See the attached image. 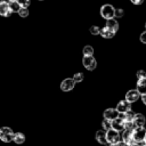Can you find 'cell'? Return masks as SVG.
I'll return each mask as SVG.
<instances>
[{"label": "cell", "mask_w": 146, "mask_h": 146, "mask_svg": "<svg viewBox=\"0 0 146 146\" xmlns=\"http://www.w3.org/2000/svg\"><path fill=\"white\" fill-rule=\"evenodd\" d=\"M144 78H146V72L144 70L137 71V79L139 80V79H144Z\"/></svg>", "instance_id": "obj_25"}, {"label": "cell", "mask_w": 146, "mask_h": 146, "mask_svg": "<svg viewBox=\"0 0 146 146\" xmlns=\"http://www.w3.org/2000/svg\"><path fill=\"white\" fill-rule=\"evenodd\" d=\"M75 81L73 80V78H66L62 81L60 83V90L64 91V92H67V91H71L74 89L75 87Z\"/></svg>", "instance_id": "obj_6"}, {"label": "cell", "mask_w": 146, "mask_h": 146, "mask_svg": "<svg viewBox=\"0 0 146 146\" xmlns=\"http://www.w3.org/2000/svg\"><path fill=\"white\" fill-rule=\"evenodd\" d=\"M115 146H129V144H128V143H125V141H123V140H120Z\"/></svg>", "instance_id": "obj_28"}, {"label": "cell", "mask_w": 146, "mask_h": 146, "mask_svg": "<svg viewBox=\"0 0 146 146\" xmlns=\"http://www.w3.org/2000/svg\"><path fill=\"white\" fill-rule=\"evenodd\" d=\"M136 89L138 90V92H139L141 96L146 95V78L138 80V82H137V88H136Z\"/></svg>", "instance_id": "obj_12"}, {"label": "cell", "mask_w": 146, "mask_h": 146, "mask_svg": "<svg viewBox=\"0 0 146 146\" xmlns=\"http://www.w3.org/2000/svg\"><path fill=\"white\" fill-rule=\"evenodd\" d=\"M140 41H141L143 43H146V31L140 34Z\"/></svg>", "instance_id": "obj_27"}, {"label": "cell", "mask_w": 146, "mask_h": 146, "mask_svg": "<svg viewBox=\"0 0 146 146\" xmlns=\"http://www.w3.org/2000/svg\"><path fill=\"white\" fill-rule=\"evenodd\" d=\"M9 8H10V10H11L13 13H18L22 7H21V5H19L17 1H14V2L9 3Z\"/></svg>", "instance_id": "obj_18"}, {"label": "cell", "mask_w": 146, "mask_h": 146, "mask_svg": "<svg viewBox=\"0 0 146 146\" xmlns=\"http://www.w3.org/2000/svg\"><path fill=\"white\" fill-rule=\"evenodd\" d=\"M145 29H146V23H145Z\"/></svg>", "instance_id": "obj_35"}, {"label": "cell", "mask_w": 146, "mask_h": 146, "mask_svg": "<svg viewBox=\"0 0 146 146\" xmlns=\"http://www.w3.org/2000/svg\"><path fill=\"white\" fill-rule=\"evenodd\" d=\"M105 146H115V145H113V144H110V143H107Z\"/></svg>", "instance_id": "obj_32"}, {"label": "cell", "mask_w": 146, "mask_h": 146, "mask_svg": "<svg viewBox=\"0 0 146 146\" xmlns=\"http://www.w3.org/2000/svg\"><path fill=\"white\" fill-rule=\"evenodd\" d=\"M133 5H141L144 2V0H130Z\"/></svg>", "instance_id": "obj_29"}, {"label": "cell", "mask_w": 146, "mask_h": 146, "mask_svg": "<svg viewBox=\"0 0 146 146\" xmlns=\"http://www.w3.org/2000/svg\"><path fill=\"white\" fill-rule=\"evenodd\" d=\"M83 56H92L94 55V48L91 46H86L82 50Z\"/></svg>", "instance_id": "obj_19"}, {"label": "cell", "mask_w": 146, "mask_h": 146, "mask_svg": "<svg viewBox=\"0 0 146 146\" xmlns=\"http://www.w3.org/2000/svg\"><path fill=\"white\" fill-rule=\"evenodd\" d=\"M14 1H16V0H5V2H7V3H11Z\"/></svg>", "instance_id": "obj_31"}, {"label": "cell", "mask_w": 146, "mask_h": 146, "mask_svg": "<svg viewBox=\"0 0 146 146\" xmlns=\"http://www.w3.org/2000/svg\"><path fill=\"white\" fill-rule=\"evenodd\" d=\"M121 135L119 131L114 130V129H110L108 131H106V139H107V143L110 144H113V145H116L121 139Z\"/></svg>", "instance_id": "obj_3"}, {"label": "cell", "mask_w": 146, "mask_h": 146, "mask_svg": "<svg viewBox=\"0 0 146 146\" xmlns=\"http://www.w3.org/2000/svg\"><path fill=\"white\" fill-rule=\"evenodd\" d=\"M145 143H146V136H145Z\"/></svg>", "instance_id": "obj_34"}, {"label": "cell", "mask_w": 146, "mask_h": 146, "mask_svg": "<svg viewBox=\"0 0 146 146\" xmlns=\"http://www.w3.org/2000/svg\"><path fill=\"white\" fill-rule=\"evenodd\" d=\"M11 13H13V11H11L10 8H9V3L3 2V3L0 5V15H1V16L8 17V16L11 15Z\"/></svg>", "instance_id": "obj_14"}, {"label": "cell", "mask_w": 146, "mask_h": 146, "mask_svg": "<svg viewBox=\"0 0 146 146\" xmlns=\"http://www.w3.org/2000/svg\"><path fill=\"white\" fill-rule=\"evenodd\" d=\"M18 15H19L21 17H27V15H29V10H27V8L22 7L21 10L18 11Z\"/></svg>", "instance_id": "obj_23"}, {"label": "cell", "mask_w": 146, "mask_h": 146, "mask_svg": "<svg viewBox=\"0 0 146 146\" xmlns=\"http://www.w3.org/2000/svg\"><path fill=\"white\" fill-rule=\"evenodd\" d=\"M145 146H146V145H145Z\"/></svg>", "instance_id": "obj_37"}, {"label": "cell", "mask_w": 146, "mask_h": 146, "mask_svg": "<svg viewBox=\"0 0 146 146\" xmlns=\"http://www.w3.org/2000/svg\"><path fill=\"white\" fill-rule=\"evenodd\" d=\"M123 14H124V11H123V9H121V8H117V9H115V16L114 17H122L123 16Z\"/></svg>", "instance_id": "obj_26"}, {"label": "cell", "mask_w": 146, "mask_h": 146, "mask_svg": "<svg viewBox=\"0 0 146 146\" xmlns=\"http://www.w3.org/2000/svg\"><path fill=\"white\" fill-rule=\"evenodd\" d=\"M112 129H114V130H116L119 132L120 131H123L124 130V120H122L120 117L113 120L112 121Z\"/></svg>", "instance_id": "obj_11"}, {"label": "cell", "mask_w": 146, "mask_h": 146, "mask_svg": "<svg viewBox=\"0 0 146 146\" xmlns=\"http://www.w3.org/2000/svg\"><path fill=\"white\" fill-rule=\"evenodd\" d=\"M119 114H120V113L117 112L116 108H106V110L104 111V113H103V116H104V119H106V120L113 121V120H115V119L119 117Z\"/></svg>", "instance_id": "obj_8"}, {"label": "cell", "mask_w": 146, "mask_h": 146, "mask_svg": "<svg viewBox=\"0 0 146 146\" xmlns=\"http://www.w3.org/2000/svg\"><path fill=\"white\" fill-rule=\"evenodd\" d=\"M115 108L117 110V112H119L120 114L127 113V112L131 111V103H129L127 99H124V100H120V102L117 103V105H116Z\"/></svg>", "instance_id": "obj_7"}, {"label": "cell", "mask_w": 146, "mask_h": 146, "mask_svg": "<svg viewBox=\"0 0 146 146\" xmlns=\"http://www.w3.org/2000/svg\"><path fill=\"white\" fill-rule=\"evenodd\" d=\"M145 136H146V130L144 127L143 128H136L132 131V139L138 144H141L143 141H145Z\"/></svg>", "instance_id": "obj_4"}, {"label": "cell", "mask_w": 146, "mask_h": 146, "mask_svg": "<svg viewBox=\"0 0 146 146\" xmlns=\"http://www.w3.org/2000/svg\"><path fill=\"white\" fill-rule=\"evenodd\" d=\"M14 141L17 145H21L25 141V135L23 132H15V137H14Z\"/></svg>", "instance_id": "obj_17"}, {"label": "cell", "mask_w": 146, "mask_h": 146, "mask_svg": "<svg viewBox=\"0 0 146 146\" xmlns=\"http://www.w3.org/2000/svg\"><path fill=\"white\" fill-rule=\"evenodd\" d=\"M100 35L104 38V39H112L114 35H115V32H113L112 30H110L107 26L100 29Z\"/></svg>", "instance_id": "obj_15"}, {"label": "cell", "mask_w": 146, "mask_h": 146, "mask_svg": "<svg viewBox=\"0 0 146 146\" xmlns=\"http://www.w3.org/2000/svg\"><path fill=\"white\" fill-rule=\"evenodd\" d=\"M16 1L21 5V7H24V8H27L30 5V0H16Z\"/></svg>", "instance_id": "obj_24"}, {"label": "cell", "mask_w": 146, "mask_h": 146, "mask_svg": "<svg viewBox=\"0 0 146 146\" xmlns=\"http://www.w3.org/2000/svg\"><path fill=\"white\" fill-rule=\"evenodd\" d=\"M133 123H135L136 128H143L146 123V119L141 113H136L135 119H133Z\"/></svg>", "instance_id": "obj_10"}, {"label": "cell", "mask_w": 146, "mask_h": 146, "mask_svg": "<svg viewBox=\"0 0 146 146\" xmlns=\"http://www.w3.org/2000/svg\"><path fill=\"white\" fill-rule=\"evenodd\" d=\"M73 80H74L76 83H80V82H82V81H83V74H82L81 72H78V73H75V74L73 75Z\"/></svg>", "instance_id": "obj_21"}, {"label": "cell", "mask_w": 146, "mask_h": 146, "mask_svg": "<svg viewBox=\"0 0 146 146\" xmlns=\"http://www.w3.org/2000/svg\"><path fill=\"white\" fill-rule=\"evenodd\" d=\"M14 137H15V132L11 130V128L9 127L0 128V140H2L3 143H10L14 141Z\"/></svg>", "instance_id": "obj_1"}, {"label": "cell", "mask_w": 146, "mask_h": 146, "mask_svg": "<svg viewBox=\"0 0 146 146\" xmlns=\"http://www.w3.org/2000/svg\"><path fill=\"white\" fill-rule=\"evenodd\" d=\"M96 140L99 144L106 145L107 144V139H106V131L105 130H98L96 132Z\"/></svg>", "instance_id": "obj_13"}, {"label": "cell", "mask_w": 146, "mask_h": 146, "mask_svg": "<svg viewBox=\"0 0 146 146\" xmlns=\"http://www.w3.org/2000/svg\"><path fill=\"white\" fill-rule=\"evenodd\" d=\"M102 127H103V129H104L105 131H108L110 129H112V121L104 119L103 122H102Z\"/></svg>", "instance_id": "obj_20"}, {"label": "cell", "mask_w": 146, "mask_h": 146, "mask_svg": "<svg viewBox=\"0 0 146 146\" xmlns=\"http://www.w3.org/2000/svg\"><path fill=\"white\" fill-rule=\"evenodd\" d=\"M141 100H143V103L146 105V95H144V96H141Z\"/></svg>", "instance_id": "obj_30"}, {"label": "cell", "mask_w": 146, "mask_h": 146, "mask_svg": "<svg viewBox=\"0 0 146 146\" xmlns=\"http://www.w3.org/2000/svg\"><path fill=\"white\" fill-rule=\"evenodd\" d=\"M139 96H140V94L138 92L137 89H131V90H129V91L127 92L125 99H127L129 103H135V102H137V100L139 99Z\"/></svg>", "instance_id": "obj_9"}, {"label": "cell", "mask_w": 146, "mask_h": 146, "mask_svg": "<svg viewBox=\"0 0 146 146\" xmlns=\"http://www.w3.org/2000/svg\"><path fill=\"white\" fill-rule=\"evenodd\" d=\"M3 2H5V0H0V5H1V3H3Z\"/></svg>", "instance_id": "obj_33"}, {"label": "cell", "mask_w": 146, "mask_h": 146, "mask_svg": "<svg viewBox=\"0 0 146 146\" xmlns=\"http://www.w3.org/2000/svg\"><path fill=\"white\" fill-rule=\"evenodd\" d=\"M89 31H90V33H91V34H94V35H97V34H100V29H99L98 26H96V25H94V26H91V27L89 29Z\"/></svg>", "instance_id": "obj_22"}, {"label": "cell", "mask_w": 146, "mask_h": 146, "mask_svg": "<svg viewBox=\"0 0 146 146\" xmlns=\"http://www.w3.org/2000/svg\"><path fill=\"white\" fill-rule=\"evenodd\" d=\"M100 15L106 21L107 19H111V18H114V16H115V8L112 5L106 3V5L102 6V8H100Z\"/></svg>", "instance_id": "obj_2"}, {"label": "cell", "mask_w": 146, "mask_h": 146, "mask_svg": "<svg viewBox=\"0 0 146 146\" xmlns=\"http://www.w3.org/2000/svg\"><path fill=\"white\" fill-rule=\"evenodd\" d=\"M82 64L88 71H94L96 68V66H97V62L94 58V56H83Z\"/></svg>", "instance_id": "obj_5"}, {"label": "cell", "mask_w": 146, "mask_h": 146, "mask_svg": "<svg viewBox=\"0 0 146 146\" xmlns=\"http://www.w3.org/2000/svg\"><path fill=\"white\" fill-rule=\"evenodd\" d=\"M106 26H107L110 30H112L113 32H115V33H116V31L119 30V23H117L116 19H114V18L107 19V21H106Z\"/></svg>", "instance_id": "obj_16"}, {"label": "cell", "mask_w": 146, "mask_h": 146, "mask_svg": "<svg viewBox=\"0 0 146 146\" xmlns=\"http://www.w3.org/2000/svg\"><path fill=\"white\" fill-rule=\"evenodd\" d=\"M40 1H42V0H40Z\"/></svg>", "instance_id": "obj_36"}]
</instances>
